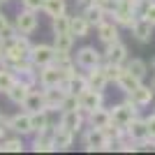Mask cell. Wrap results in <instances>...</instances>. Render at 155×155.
Masks as SVG:
<instances>
[{
    "label": "cell",
    "mask_w": 155,
    "mask_h": 155,
    "mask_svg": "<svg viewBox=\"0 0 155 155\" xmlns=\"http://www.w3.org/2000/svg\"><path fill=\"white\" fill-rule=\"evenodd\" d=\"M150 86H153V88H155V77H153V84H150Z\"/></svg>",
    "instance_id": "f35d334b"
},
{
    "label": "cell",
    "mask_w": 155,
    "mask_h": 155,
    "mask_svg": "<svg viewBox=\"0 0 155 155\" xmlns=\"http://www.w3.org/2000/svg\"><path fill=\"white\" fill-rule=\"evenodd\" d=\"M21 5L26 7V9H32V12H39L42 5H44V0H21Z\"/></svg>",
    "instance_id": "e575fe53"
},
{
    "label": "cell",
    "mask_w": 155,
    "mask_h": 155,
    "mask_svg": "<svg viewBox=\"0 0 155 155\" xmlns=\"http://www.w3.org/2000/svg\"><path fill=\"white\" fill-rule=\"evenodd\" d=\"M125 134H127V139H132L137 146H141L143 141H148V139H150V132H148V123H146V118H139V116H137L134 120L125 127Z\"/></svg>",
    "instance_id": "30bf717a"
},
{
    "label": "cell",
    "mask_w": 155,
    "mask_h": 155,
    "mask_svg": "<svg viewBox=\"0 0 155 155\" xmlns=\"http://www.w3.org/2000/svg\"><path fill=\"white\" fill-rule=\"evenodd\" d=\"M14 35H16V28L7 21V16H2V12H0V42H7V39H12Z\"/></svg>",
    "instance_id": "1f68e13d"
},
{
    "label": "cell",
    "mask_w": 155,
    "mask_h": 155,
    "mask_svg": "<svg viewBox=\"0 0 155 155\" xmlns=\"http://www.w3.org/2000/svg\"><path fill=\"white\" fill-rule=\"evenodd\" d=\"M51 28H53V35H65V32H70V14H60V16L51 19Z\"/></svg>",
    "instance_id": "4dcf8cb0"
},
{
    "label": "cell",
    "mask_w": 155,
    "mask_h": 155,
    "mask_svg": "<svg viewBox=\"0 0 155 155\" xmlns=\"http://www.w3.org/2000/svg\"><path fill=\"white\" fill-rule=\"evenodd\" d=\"M91 28H93V26L88 23V19L84 16V12H81V14H74V16H70V32H72L77 39L88 37Z\"/></svg>",
    "instance_id": "ffe728a7"
},
{
    "label": "cell",
    "mask_w": 155,
    "mask_h": 155,
    "mask_svg": "<svg viewBox=\"0 0 155 155\" xmlns=\"http://www.w3.org/2000/svg\"><path fill=\"white\" fill-rule=\"evenodd\" d=\"M60 127L70 130L74 134H79L86 125V114L81 109H70V111H60V120H58Z\"/></svg>",
    "instance_id": "52a82bcc"
},
{
    "label": "cell",
    "mask_w": 155,
    "mask_h": 155,
    "mask_svg": "<svg viewBox=\"0 0 155 155\" xmlns=\"http://www.w3.org/2000/svg\"><path fill=\"white\" fill-rule=\"evenodd\" d=\"M95 30H97V39L102 42L104 46L107 44H114V42H118L120 39V26H118L114 19H104L100 26H95Z\"/></svg>",
    "instance_id": "8fae6325"
},
{
    "label": "cell",
    "mask_w": 155,
    "mask_h": 155,
    "mask_svg": "<svg viewBox=\"0 0 155 155\" xmlns=\"http://www.w3.org/2000/svg\"><path fill=\"white\" fill-rule=\"evenodd\" d=\"M2 134H5V127H0V137H2Z\"/></svg>",
    "instance_id": "74e56055"
},
{
    "label": "cell",
    "mask_w": 155,
    "mask_h": 155,
    "mask_svg": "<svg viewBox=\"0 0 155 155\" xmlns=\"http://www.w3.org/2000/svg\"><path fill=\"white\" fill-rule=\"evenodd\" d=\"M23 150V137H14V139H2V153H21Z\"/></svg>",
    "instance_id": "d6a6232c"
},
{
    "label": "cell",
    "mask_w": 155,
    "mask_h": 155,
    "mask_svg": "<svg viewBox=\"0 0 155 155\" xmlns=\"http://www.w3.org/2000/svg\"><path fill=\"white\" fill-rule=\"evenodd\" d=\"M86 123H88V127H102L104 130L107 125H111V109L100 107V109L86 114Z\"/></svg>",
    "instance_id": "d6986e66"
},
{
    "label": "cell",
    "mask_w": 155,
    "mask_h": 155,
    "mask_svg": "<svg viewBox=\"0 0 155 155\" xmlns=\"http://www.w3.org/2000/svg\"><path fill=\"white\" fill-rule=\"evenodd\" d=\"M141 16H143V19H148L150 23L155 26V0H150V2H146V5H143Z\"/></svg>",
    "instance_id": "836d02e7"
},
{
    "label": "cell",
    "mask_w": 155,
    "mask_h": 155,
    "mask_svg": "<svg viewBox=\"0 0 155 155\" xmlns=\"http://www.w3.org/2000/svg\"><path fill=\"white\" fill-rule=\"evenodd\" d=\"M139 84H143V81H139V79H137L130 70H125V65H123V70H120V74H118V79H116L118 91H123L125 95H130V93L134 91Z\"/></svg>",
    "instance_id": "7402d4cb"
},
{
    "label": "cell",
    "mask_w": 155,
    "mask_h": 155,
    "mask_svg": "<svg viewBox=\"0 0 155 155\" xmlns=\"http://www.w3.org/2000/svg\"><path fill=\"white\" fill-rule=\"evenodd\" d=\"M44 93V104L49 111H60L63 109V102L65 97H67V91H65L63 86H51V88H42Z\"/></svg>",
    "instance_id": "4fadbf2b"
},
{
    "label": "cell",
    "mask_w": 155,
    "mask_h": 155,
    "mask_svg": "<svg viewBox=\"0 0 155 155\" xmlns=\"http://www.w3.org/2000/svg\"><path fill=\"white\" fill-rule=\"evenodd\" d=\"M2 2H9V0H0V5H2Z\"/></svg>",
    "instance_id": "ab89813d"
},
{
    "label": "cell",
    "mask_w": 155,
    "mask_h": 155,
    "mask_svg": "<svg viewBox=\"0 0 155 155\" xmlns=\"http://www.w3.org/2000/svg\"><path fill=\"white\" fill-rule=\"evenodd\" d=\"M21 107H23V111H28V114H35V111H39V109H46V104H44V93L32 88L30 95L23 100V104H21Z\"/></svg>",
    "instance_id": "cb8c5ba5"
},
{
    "label": "cell",
    "mask_w": 155,
    "mask_h": 155,
    "mask_svg": "<svg viewBox=\"0 0 155 155\" xmlns=\"http://www.w3.org/2000/svg\"><path fill=\"white\" fill-rule=\"evenodd\" d=\"M74 63H77L79 70H93V67H97V65L104 63V53L97 51L95 46H81V49H77V53H74Z\"/></svg>",
    "instance_id": "3957f363"
},
{
    "label": "cell",
    "mask_w": 155,
    "mask_h": 155,
    "mask_svg": "<svg viewBox=\"0 0 155 155\" xmlns=\"http://www.w3.org/2000/svg\"><path fill=\"white\" fill-rule=\"evenodd\" d=\"M63 88L70 93V95H81V93L88 88V79H86V74L72 72V74H67V79L63 81Z\"/></svg>",
    "instance_id": "ac0fdd59"
},
{
    "label": "cell",
    "mask_w": 155,
    "mask_h": 155,
    "mask_svg": "<svg viewBox=\"0 0 155 155\" xmlns=\"http://www.w3.org/2000/svg\"><path fill=\"white\" fill-rule=\"evenodd\" d=\"M86 79H88V88H95V91H104L111 84L107 72H104V63L93 67V70H86Z\"/></svg>",
    "instance_id": "e0dca14e"
},
{
    "label": "cell",
    "mask_w": 155,
    "mask_h": 155,
    "mask_svg": "<svg viewBox=\"0 0 155 155\" xmlns=\"http://www.w3.org/2000/svg\"><path fill=\"white\" fill-rule=\"evenodd\" d=\"M104 63H114V65H125L127 63V46L118 39L114 44H107L104 46Z\"/></svg>",
    "instance_id": "9a60e30c"
},
{
    "label": "cell",
    "mask_w": 155,
    "mask_h": 155,
    "mask_svg": "<svg viewBox=\"0 0 155 155\" xmlns=\"http://www.w3.org/2000/svg\"><path fill=\"white\" fill-rule=\"evenodd\" d=\"M2 56H5V46H2V42H0V63H2Z\"/></svg>",
    "instance_id": "8d00e7d4"
},
{
    "label": "cell",
    "mask_w": 155,
    "mask_h": 155,
    "mask_svg": "<svg viewBox=\"0 0 155 155\" xmlns=\"http://www.w3.org/2000/svg\"><path fill=\"white\" fill-rule=\"evenodd\" d=\"M153 97H155V88H153V86L139 84L134 91L127 95V100H130L132 104H137L139 109H143V107H148V104L153 102Z\"/></svg>",
    "instance_id": "2e32d148"
},
{
    "label": "cell",
    "mask_w": 155,
    "mask_h": 155,
    "mask_svg": "<svg viewBox=\"0 0 155 155\" xmlns=\"http://www.w3.org/2000/svg\"><path fill=\"white\" fill-rule=\"evenodd\" d=\"M84 146L86 150H116V143L107 139L102 127H88L84 132Z\"/></svg>",
    "instance_id": "7a4b0ae2"
},
{
    "label": "cell",
    "mask_w": 155,
    "mask_h": 155,
    "mask_svg": "<svg viewBox=\"0 0 155 155\" xmlns=\"http://www.w3.org/2000/svg\"><path fill=\"white\" fill-rule=\"evenodd\" d=\"M130 30H132V37H134L137 42H141V44H148L150 39H153V30H155V26L150 23L148 19H143V16H137L134 23L130 26Z\"/></svg>",
    "instance_id": "7c38bea8"
},
{
    "label": "cell",
    "mask_w": 155,
    "mask_h": 155,
    "mask_svg": "<svg viewBox=\"0 0 155 155\" xmlns=\"http://www.w3.org/2000/svg\"><path fill=\"white\" fill-rule=\"evenodd\" d=\"M146 123H148V132H150V139H155V114H150L146 118Z\"/></svg>",
    "instance_id": "d590c367"
},
{
    "label": "cell",
    "mask_w": 155,
    "mask_h": 155,
    "mask_svg": "<svg viewBox=\"0 0 155 155\" xmlns=\"http://www.w3.org/2000/svg\"><path fill=\"white\" fill-rule=\"evenodd\" d=\"M146 2H150V0H146Z\"/></svg>",
    "instance_id": "60d3db41"
},
{
    "label": "cell",
    "mask_w": 155,
    "mask_h": 155,
    "mask_svg": "<svg viewBox=\"0 0 155 155\" xmlns=\"http://www.w3.org/2000/svg\"><path fill=\"white\" fill-rule=\"evenodd\" d=\"M104 107V91H95V88H86L81 95H79V109L84 114H91V111Z\"/></svg>",
    "instance_id": "ba28073f"
},
{
    "label": "cell",
    "mask_w": 155,
    "mask_h": 155,
    "mask_svg": "<svg viewBox=\"0 0 155 155\" xmlns=\"http://www.w3.org/2000/svg\"><path fill=\"white\" fill-rule=\"evenodd\" d=\"M56 37V51L58 53H74V35L72 32H65V35H53Z\"/></svg>",
    "instance_id": "f1b7e54d"
},
{
    "label": "cell",
    "mask_w": 155,
    "mask_h": 155,
    "mask_svg": "<svg viewBox=\"0 0 155 155\" xmlns=\"http://www.w3.org/2000/svg\"><path fill=\"white\" fill-rule=\"evenodd\" d=\"M2 125H5L7 130L16 132V134H21V137L35 134V130H32V118H30V114H28V111L14 114V116H9V118L2 116Z\"/></svg>",
    "instance_id": "277c9868"
},
{
    "label": "cell",
    "mask_w": 155,
    "mask_h": 155,
    "mask_svg": "<svg viewBox=\"0 0 155 155\" xmlns=\"http://www.w3.org/2000/svg\"><path fill=\"white\" fill-rule=\"evenodd\" d=\"M56 56H58V51H56V46H51V44H32L30 53H28L30 63L35 65L37 70H39V67H44V65L56 63Z\"/></svg>",
    "instance_id": "5b68a950"
},
{
    "label": "cell",
    "mask_w": 155,
    "mask_h": 155,
    "mask_svg": "<svg viewBox=\"0 0 155 155\" xmlns=\"http://www.w3.org/2000/svg\"><path fill=\"white\" fill-rule=\"evenodd\" d=\"M53 143H56V150H67L74 143V132L56 125V134H53Z\"/></svg>",
    "instance_id": "d4e9b609"
},
{
    "label": "cell",
    "mask_w": 155,
    "mask_h": 155,
    "mask_svg": "<svg viewBox=\"0 0 155 155\" xmlns=\"http://www.w3.org/2000/svg\"><path fill=\"white\" fill-rule=\"evenodd\" d=\"M109 16H114V21H116L120 28H130L132 23H134V19L139 16V14H137V9H134L132 5H127V2H118L116 9H114Z\"/></svg>",
    "instance_id": "5bb4252c"
},
{
    "label": "cell",
    "mask_w": 155,
    "mask_h": 155,
    "mask_svg": "<svg viewBox=\"0 0 155 155\" xmlns=\"http://www.w3.org/2000/svg\"><path fill=\"white\" fill-rule=\"evenodd\" d=\"M30 91H32V86L30 84H26L23 79H16V84L7 91V97H9V102H14V104H23V100H26L28 95H30Z\"/></svg>",
    "instance_id": "44dd1931"
},
{
    "label": "cell",
    "mask_w": 155,
    "mask_h": 155,
    "mask_svg": "<svg viewBox=\"0 0 155 155\" xmlns=\"http://www.w3.org/2000/svg\"><path fill=\"white\" fill-rule=\"evenodd\" d=\"M42 12H44L46 16L56 19V16H60V14H67V2H65V0H44Z\"/></svg>",
    "instance_id": "4316f807"
},
{
    "label": "cell",
    "mask_w": 155,
    "mask_h": 155,
    "mask_svg": "<svg viewBox=\"0 0 155 155\" xmlns=\"http://www.w3.org/2000/svg\"><path fill=\"white\" fill-rule=\"evenodd\" d=\"M39 21H37V12H32V9H21L19 14H16V21H14V28H16V32H21V35H32V32L37 30Z\"/></svg>",
    "instance_id": "9c48e42d"
},
{
    "label": "cell",
    "mask_w": 155,
    "mask_h": 155,
    "mask_svg": "<svg viewBox=\"0 0 155 155\" xmlns=\"http://www.w3.org/2000/svg\"><path fill=\"white\" fill-rule=\"evenodd\" d=\"M139 116V107L132 104L130 100H123L111 107V123L114 125H120V127H127L134 118Z\"/></svg>",
    "instance_id": "6da1fadb"
},
{
    "label": "cell",
    "mask_w": 155,
    "mask_h": 155,
    "mask_svg": "<svg viewBox=\"0 0 155 155\" xmlns=\"http://www.w3.org/2000/svg\"><path fill=\"white\" fill-rule=\"evenodd\" d=\"M67 79L63 70L56 63L39 67V88H51V86H63V81Z\"/></svg>",
    "instance_id": "8992f818"
},
{
    "label": "cell",
    "mask_w": 155,
    "mask_h": 155,
    "mask_svg": "<svg viewBox=\"0 0 155 155\" xmlns=\"http://www.w3.org/2000/svg\"><path fill=\"white\" fill-rule=\"evenodd\" d=\"M32 118V130L35 132H39V130H46L49 125H51V120H49V109H39L35 111V114H30Z\"/></svg>",
    "instance_id": "f546056e"
},
{
    "label": "cell",
    "mask_w": 155,
    "mask_h": 155,
    "mask_svg": "<svg viewBox=\"0 0 155 155\" xmlns=\"http://www.w3.org/2000/svg\"><path fill=\"white\" fill-rule=\"evenodd\" d=\"M125 70H130L137 79H139V81H143V79H146V74H148V63H146V60H141V58H132V60L127 58Z\"/></svg>",
    "instance_id": "83f0119b"
},
{
    "label": "cell",
    "mask_w": 155,
    "mask_h": 155,
    "mask_svg": "<svg viewBox=\"0 0 155 155\" xmlns=\"http://www.w3.org/2000/svg\"><path fill=\"white\" fill-rule=\"evenodd\" d=\"M84 16L88 19V23L95 28V26H100V23H102V21L109 16V14H107V9H104L100 2H91V5L84 7Z\"/></svg>",
    "instance_id": "603a6c76"
},
{
    "label": "cell",
    "mask_w": 155,
    "mask_h": 155,
    "mask_svg": "<svg viewBox=\"0 0 155 155\" xmlns=\"http://www.w3.org/2000/svg\"><path fill=\"white\" fill-rule=\"evenodd\" d=\"M16 79L19 77H16V72H14L9 65H0V93L7 95V91L16 84Z\"/></svg>",
    "instance_id": "484cf974"
}]
</instances>
